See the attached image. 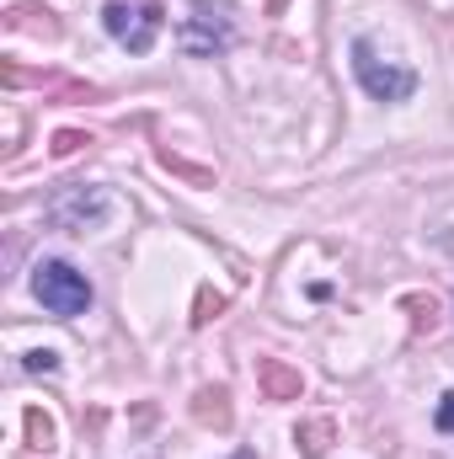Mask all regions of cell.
<instances>
[{"label": "cell", "mask_w": 454, "mask_h": 459, "mask_svg": "<svg viewBox=\"0 0 454 459\" xmlns=\"http://www.w3.org/2000/svg\"><path fill=\"white\" fill-rule=\"evenodd\" d=\"M32 294H38V305H43L48 316H59V321H75V316L92 310V283H86V273H75L70 262H54V256L32 267Z\"/></svg>", "instance_id": "cell-1"}, {"label": "cell", "mask_w": 454, "mask_h": 459, "mask_svg": "<svg viewBox=\"0 0 454 459\" xmlns=\"http://www.w3.org/2000/svg\"><path fill=\"white\" fill-rule=\"evenodd\" d=\"M353 75H358V86H363L374 102H406V97L417 91V70L385 59V54L374 48V38H353Z\"/></svg>", "instance_id": "cell-2"}, {"label": "cell", "mask_w": 454, "mask_h": 459, "mask_svg": "<svg viewBox=\"0 0 454 459\" xmlns=\"http://www.w3.org/2000/svg\"><path fill=\"white\" fill-rule=\"evenodd\" d=\"M177 43H182V54H193V59H214V54H225L230 43H235V22H230V5H214V0H193V16L182 22Z\"/></svg>", "instance_id": "cell-3"}, {"label": "cell", "mask_w": 454, "mask_h": 459, "mask_svg": "<svg viewBox=\"0 0 454 459\" xmlns=\"http://www.w3.org/2000/svg\"><path fill=\"white\" fill-rule=\"evenodd\" d=\"M102 27H108V38L123 43L128 54H150L155 48V38H161V27H166V11L161 5H108L102 11Z\"/></svg>", "instance_id": "cell-4"}, {"label": "cell", "mask_w": 454, "mask_h": 459, "mask_svg": "<svg viewBox=\"0 0 454 459\" xmlns=\"http://www.w3.org/2000/svg\"><path fill=\"white\" fill-rule=\"evenodd\" d=\"M108 214H113V198H108L102 187H70L65 198H54V204H48V220H54V225H65V230H75V235L108 225Z\"/></svg>", "instance_id": "cell-5"}, {"label": "cell", "mask_w": 454, "mask_h": 459, "mask_svg": "<svg viewBox=\"0 0 454 459\" xmlns=\"http://www.w3.org/2000/svg\"><path fill=\"white\" fill-rule=\"evenodd\" d=\"M257 385H262V395H267V401H300V390H305L300 368H289L284 358H262Z\"/></svg>", "instance_id": "cell-6"}, {"label": "cell", "mask_w": 454, "mask_h": 459, "mask_svg": "<svg viewBox=\"0 0 454 459\" xmlns=\"http://www.w3.org/2000/svg\"><path fill=\"white\" fill-rule=\"evenodd\" d=\"M332 433H337L332 417H316V422H305V428L294 433V444H300V455L305 459H321L327 449H332Z\"/></svg>", "instance_id": "cell-7"}, {"label": "cell", "mask_w": 454, "mask_h": 459, "mask_svg": "<svg viewBox=\"0 0 454 459\" xmlns=\"http://www.w3.org/2000/svg\"><path fill=\"white\" fill-rule=\"evenodd\" d=\"M230 395L225 390H198V422H214V428H230V406H225Z\"/></svg>", "instance_id": "cell-8"}, {"label": "cell", "mask_w": 454, "mask_h": 459, "mask_svg": "<svg viewBox=\"0 0 454 459\" xmlns=\"http://www.w3.org/2000/svg\"><path fill=\"white\" fill-rule=\"evenodd\" d=\"M433 428H439V433H450V438H454V390L444 395V401H439V411H433Z\"/></svg>", "instance_id": "cell-9"}, {"label": "cell", "mask_w": 454, "mask_h": 459, "mask_svg": "<svg viewBox=\"0 0 454 459\" xmlns=\"http://www.w3.org/2000/svg\"><path fill=\"white\" fill-rule=\"evenodd\" d=\"M27 428H32L38 449H48V444H54V428H48V417H38V411H32V417H27Z\"/></svg>", "instance_id": "cell-10"}, {"label": "cell", "mask_w": 454, "mask_h": 459, "mask_svg": "<svg viewBox=\"0 0 454 459\" xmlns=\"http://www.w3.org/2000/svg\"><path fill=\"white\" fill-rule=\"evenodd\" d=\"M81 144H92V139H81V134H59V139H54V155H70V150H81Z\"/></svg>", "instance_id": "cell-11"}, {"label": "cell", "mask_w": 454, "mask_h": 459, "mask_svg": "<svg viewBox=\"0 0 454 459\" xmlns=\"http://www.w3.org/2000/svg\"><path fill=\"white\" fill-rule=\"evenodd\" d=\"M54 363H59L54 352H27V368H32V374H38V368H54Z\"/></svg>", "instance_id": "cell-12"}, {"label": "cell", "mask_w": 454, "mask_h": 459, "mask_svg": "<svg viewBox=\"0 0 454 459\" xmlns=\"http://www.w3.org/2000/svg\"><path fill=\"white\" fill-rule=\"evenodd\" d=\"M235 459H251V455H235Z\"/></svg>", "instance_id": "cell-13"}]
</instances>
